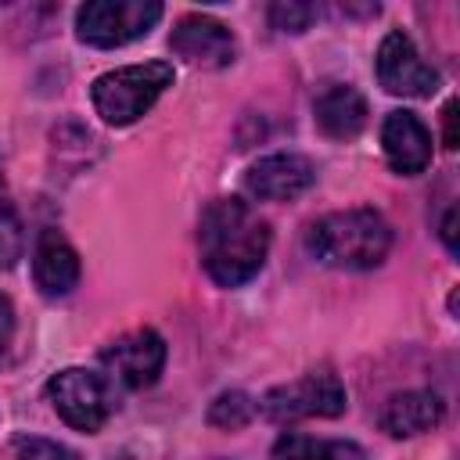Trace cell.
Masks as SVG:
<instances>
[{"mask_svg": "<svg viewBox=\"0 0 460 460\" xmlns=\"http://www.w3.org/2000/svg\"><path fill=\"white\" fill-rule=\"evenodd\" d=\"M313 119L327 140H352L367 126V97L349 83H323L313 97Z\"/></svg>", "mask_w": 460, "mask_h": 460, "instance_id": "12", "label": "cell"}, {"mask_svg": "<svg viewBox=\"0 0 460 460\" xmlns=\"http://www.w3.org/2000/svg\"><path fill=\"white\" fill-rule=\"evenodd\" d=\"M162 18L155 0H90L75 11V36L90 47H126L147 36Z\"/></svg>", "mask_w": 460, "mask_h": 460, "instance_id": "5", "label": "cell"}, {"mask_svg": "<svg viewBox=\"0 0 460 460\" xmlns=\"http://www.w3.org/2000/svg\"><path fill=\"white\" fill-rule=\"evenodd\" d=\"M442 241H446V248L456 255V205H449L446 216H442Z\"/></svg>", "mask_w": 460, "mask_h": 460, "instance_id": "21", "label": "cell"}, {"mask_svg": "<svg viewBox=\"0 0 460 460\" xmlns=\"http://www.w3.org/2000/svg\"><path fill=\"white\" fill-rule=\"evenodd\" d=\"M313 18H316V7H313V4H295V0H288V4H273V7H270V22H273V29H280V32H302V29H309Z\"/></svg>", "mask_w": 460, "mask_h": 460, "instance_id": "18", "label": "cell"}, {"mask_svg": "<svg viewBox=\"0 0 460 460\" xmlns=\"http://www.w3.org/2000/svg\"><path fill=\"white\" fill-rule=\"evenodd\" d=\"M446 417V402L438 392L428 388H413V392H399L385 402L381 410V431H388L392 438H413L424 435L431 428H438Z\"/></svg>", "mask_w": 460, "mask_h": 460, "instance_id": "14", "label": "cell"}, {"mask_svg": "<svg viewBox=\"0 0 460 460\" xmlns=\"http://www.w3.org/2000/svg\"><path fill=\"white\" fill-rule=\"evenodd\" d=\"M377 83L395 97H431L438 90V72L420 58L413 40L402 29H392L374 58Z\"/></svg>", "mask_w": 460, "mask_h": 460, "instance_id": "8", "label": "cell"}, {"mask_svg": "<svg viewBox=\"0 0 460 460\" xmlns=\"http://www.w3.org/2000/svg\"><path fill=\"white\" fill-rule=\"evenodd\" d=\"M345 406H349L345 385L327 367L309 370L298 381L277 385L259 399V410L277 424H291V420H305V417H338V413H345Z\"/></svg>", "mask_w": 460, "mask_h": 460, "instance_id": "6", "label": "cell"}, {"mask_svg": "<svg viewBox=\"0 0 460 460\" xmlns=\"http://www.w3.org/2000/svg\"><path fill=\"white\" fill-rule=\"evenodd\" d=\"M22 248H25L22 219L7 201H0V270H11L22 259Z\"/></svg>", "mask_w": 460, "mask_h": 460, "instance_id": "17", "label": "cell"}, {"mask_svg": "<svg viewBox=\"0 0 460 460\" xmlns=\"http://www.w3.org/2000/svg\"><path fill=\"white\" fill-rule=\"evenodd\" d=\"M313 180H316V169L305 155L277 151L248 165L244 190L255 201H295L313 187Z\"/></svg>", "mask_w": 460, "mask_h": 460, "instance_id": "10", "label": "cell"}, {"mask_svg": "<svg viewBox=\"0 0 460 460\" xmlns=\"http://www.w3.org/2000/svg\"><path fill=\"white\" fill-rule=\"evenodd\" d=\"M270 460H367V453L349 438H313L288 431L277 438Z\"/></svg>", "mask_w": 460, "mask_h": 460, "instance_id": "15", "label": "cell"}, {"mask_svg": "<svg viewBox=\"0 0 460 460\" xmlns=\"http://www.w3.org/2000/svg\"><path fill=\"white\" fill-rule=\"evenodd\" d=\"M381 151L402 176H417L431 165V133L413 111H388L381 122Z\"/></svg>", "mask_w": 460, "mask_h": 460, "instance_id": "11", "label": "cell"}, {"mask_svg": "<svg viewBox=\"0 0 460 460\" xmlns=\"http://www.w3.org/2000/svg\"><path fill=\"white\" fill-rule=\"evenodd\" d=\"M47 399L54 413L75 428V431H101L104 420L115 410V388L108 385L104 374L86 370V367H65L47 381Z\"/></svg>", "mask_w": 460, "mask_h": 460, "instance_id": "4", "label": "cell"}, {"mask_svg": "<svg viewBox=\"0 0 460 460\" xmlns=\"http://www.w3.org/2000/svg\"><path fill=\"white\" fill-rule=\"evenodd\" d=\"M201 266L219 288L248 284L270 255V223L241 198H216L198 223Z\"/></svg>", "mask_w": 460, "mask_h": 460, "instance_id": "1", "label": "cell"}, {"mask_svg": "<svg viewBox=\"0 0 460 460\" xmlns=\"http://www.w3.org/2000/svg\"><path fill=\"white\" fill-rule=\"evenodd\" d=\"M305 248L331 270H374L392 248V226L374 208H341L309 223Z\"/></svg>", "mask_w": 460, "mask_h": 460, "instance_id": "2", "label": "cell"}, {"mask_svg": "<svg viewBox=\"0 0 460 460\" xmlns=\"http://www.w3.org/2000/svg\"><path fill=\"white\" fill-rule=\"evenodd\" d=\"M442 129H446V147H456V101L442 108Z\"/></svg>", "mask_w": 460, "mask_h": 460, "instance_id": "22", "label": "cell"}, {"mask_svg": "<svg viewBox=\"0 0 460 460\" xmlns=\"http://www.w3.org/2000/svg\"><path fill=\"white\" fill-rule=\"evenodd\" d=\"M0 190H4V169H0Z\"/></svg>", "mask_w": 460, "mask_h": 460, "instance_id": "23", "label": "cell"}, {"mask_svg": "<svg viewBox=\"0 0 460 460\" xmlns=\"http://www.w3.org/2000/svg\"><path fill=\"white\" fill-rule=\"evenodd\" d=\"M169 50L194 68H226L237 58L234 32L208 14H183L169 32Z\"/></svg>", "mask_w": 460, "mask_h": 460, "instance_id": "9", "label": "cell"}, {"mask_svg": "<svg viewBox=\"0 0 460 460\" xmlns=\"http://www.w3.org/2000/svg\"><path fill=\"white\" fill-rule=\"evenodd\" d=\"M14 460H75L65 446L47 442V438H18L14 442Z\"/></svg>", "mask_w": 460, "mask_h": 460, "instance_id": "19", "label": "cell"}, {"mask_svg": "<svg viewBox=\"0 0 460 460\" xmlns=\"http://www.w3.org/2000/svg\"><path fill=\"white\" fill-rule=\"evenodd\" d=\"M101 367H104V377L111 388H126V392L147 388L158 381V374L165 367V341L151 327L129 331L101 352Z\"/></svg>", "mask_w": 460, "mask_h": 460, "instance_id": "7", "label": "cell"}, {"mask_svg": "<svg viewBox=\"0 0 460 460\" xmlns=\"http://www.w3.org/2000/svg\"><path fill=\"white\" fill-rule=\"evenodd\" d=\"M32 280H36L40 295H47V298H61L79 284V255L58 230H43L36 237Z\"/></svg>", "mask_w": 460, "mask_h": 460, "instance_id": "13", "label": "cell"}, {"mask_svg": "<svg viewBox=\"0 0 460 460\" xmlns=\"http://www.w3.org/2000/svg\"><path fill=\"white\" fill-rule=\"evenodd\" d=\"M172 65L169 61H144V65H122L93 79L90 101L93 111L108 126H129L140 115L155 108V101L172 86Z\"/></svg>", "mask_w": 460, "mask_h": 460, "instance_id": "3", "label": "cell"}, {"mask_svg": "<svg viewBox=\"0 0 460 460\" xmlns=\"http://www.w3.org/2000/svg\"><path fill=\"white\" fill-rule=\"evenodd\" d=\"M255 399L248 395V392H219L216 399H212V406H208V424L212 428H223V431H237V428H244L252 417H255Z\"/></svg>", "mask_w": 460, "mask_h": 460, "instance_id": "16", "label": "cell"}, {"mask_svg": "<svg viewBox=\"0 0 460 460\" xmlns=\"http://www.w3.org/2000/svg\"><path fill=\"white\" fill-rule=\"evenodd\" d=\"M11 338H14V305H11V298L0 291V352L11 345Z\"/></svg>", "mask_w": 460, "mask_h": 460, "instance_id": "20", "label": "cell"}]
</instances>
